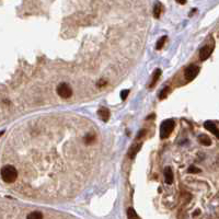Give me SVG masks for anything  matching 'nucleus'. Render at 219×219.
I'll list each match as a JSON object with an SVG mask.
<instances>
[{"mask_svg":"<svg viewBox=\"0 0 219 219\" xmlns=\"http://www.w3.org/2000/svg\"><path fill=\"white\" fill-rule=\"evenodd\" d=\"M1 178L6 183H13L18 179V171L13 165H6L1 169Z\"/></svg>","mask_w":219,"mask_h":219,"instance_id":"f257e3e1","label":"nucleus"},{"mask_svg":"<svg viewBox=\"0 0 219 219\" xmlns=\"http://www.w3.org/2000/svg\"><path fill=\"white\" fill-rule=\"evenodd\" d=\"M174 126H175V122L174 119L172 118H169V119H165L161 123V126H160V137L162 139L167 138V137L170 136L172 132L174 129Z\"/></svg>","mask_w":219,"mask_h":219,"instance_id":"f03ea898","label":"nucleus"},{"mask_svg":"<svg viewBox=\"0 0 219 219\" xmlns=\"http://www.w3.org/2000/svg\"><path fill=\"white\" fill-rule=\"evenodd\" d=\"M57 94L63 99H69L72 96V90L67 83H60L57 87Z\"/></svg>","mask_w":219,"mask_h":219,"instance_id":"7ed1b4c3","label":"nucleus"},{"mask_svg":"<svg viewBox=\"0 0 219 219\" xmlns=\"http://www.w3.org/2000/svg\"><path fill=\"white\" fill-rule=\"evenodd\" d=\"M198 72H200V67H198V66L190 65L184 71L185 79H186L187 81H192L194 78H196V76L198 75Z\"/></svg>","mask_w":219,"mask_h":219,"instance_id":"20e7f679","label":"nucleus"},{"mask_svg":"<svg viewBox=\"0 0 219 219\" xmlns=\"http://www.w3.org/2000/svg\"><path fill=\"white\" fill-rule=\"evenodd\" d=\"M214 50L213 45H205L204 47L201 48L200 50V59L201 60H206Z\"/></svg>","mask_w":219,"mask_h":219,"instance_id":"39448f33","label":"nucleus"},{"mask_svg":"<svg viewBox=\"0 0 219 219\" xmlns=\"http://www.w3.org/2000/svg\"><path fill=\"white\" fill-rule=\"evenodd\" d=\"M204 127L206 128L208 132L213 133V134L219 139V129L217 128V126H216L215 123H213V122H211V121H206L204 123Z\"/></svg>","mask_w":219,"mask_h":219,"instance_id":"423d86ee","label":"nucleus"},{"mask_svg":"<svg viewBox=\"0 0 219 219\" xmlns=\"http://www.w3.org/2000/svg\"><path fill=\"white\" fill-rule=\"evenodd\" d=\"M141 148V143H134V145L130 147L129 149V152H128V157L130 159H134L136 157V154H138V151L140 150Z\"/></svg>","mask_w":219,"mask_h":219,"instance_id":"0eeeda50","label":"nucleus"},{"mask_svg":"<svg viewBox=\"0 0 219 219\" xmlns=\"http://www.w3.org/2000/svg\"><path fill=\"white\" fill-rule=\"evenodd\" d=\"M164 181L167 184H172L173 183V172H172L171 168H165L164 170Z\"/></svg>","mask_w":219,"mask_h":219,"instance_id":"6e6552de","label":"nucleus"},{"mask_svg":"<svg viewBox=\"0 0 219 219\" xmlns=\"http://www.w3.org/2000/svg\"><path fill=\"white\" fill-rule=\"evenodd\" d=\"M98 115L100 116V118L102 119L103 122H107L110 119V111L105 107H101L100 110L98 111Z\"/></svg>","mask_w":219,"mask_h":219,"instance_id":"1a4fd4ad","label":"nucleus"},{"mask_svg":"<svg viewBox=\"0 0 219 219\" xmlns=\"http://www.w3.org/2000/svg\"><path fill=\"white\" fill-rule=\"evenodd\" d=\"M198 141L204 146H211V139L209 138L207 135H204V134L198 136Z\"/></svg>","mask_w":219,"mask_h":219,"instance_id":"9d476101","label":"nucleus"},{"mask_svg":"<svg viewBox=\"0 0 219 219\" xmlns=\"http://www.w3.org/2000/svg\"><path fill=\"white\" fill-rule=\"evenodd\" d=\"M161 11H162V4H161L160 2H158V3L154 4V17L156 18V19H158V18L160 17Z\"/></svg>","mask_w":219,"mask_h":219,"instance_id":"9b49d317","label":"nucleus"},{"mask_svg":"<svg viewBox=\"0 0 219 219\" xmlns=\"http://www.w3.org/2000/svg\"><path fill=\"white\" fill-rule=\"evenodd\" d=\"M161 76V69H157L154 74V77H152V80H151V83L149 85V88H154V85H156L157 80L159 79V77Z\"/></svg>","mask_w":219,"mask_h":219,"instance_id":"f8f14e48","label":"nucleus"},{"mask_svg":"<svg viewBox=\"0 0 219 219\" xmlns=\"http://www.w3.org/2000/svg\"><path fill=\"white\" fill-rule=\"evenodd\" d=\"M26 219H43V214L39 211H32L29 214Z\"/></svg>","mask_w":219,"mask_h":219,"instance_id":"ddd939ff","label":"nucleus"},{"mask_svg":"<svg viewBox=\"0 0 219 219\" xmlns=\"http://www.w3.org/2000/svg\"><path fill=\"white\" fill-rule=\"evenodd\" d=\"M94 140H96V136H94L93 134H88V135H86V137H85V143H94Z\"/></svg>","mask_w":219,"mask_h":219,"instance_id":"4468645a","label":"nucleus"},{"mask_svg":"<svg viewBox=\"0 0 219 219\" xmlns=\"http://www.w3.org/2000/svg\"><path fill=\"white\" fill-rule=\"evenodd\" d=\"M127 217H128V219H138V216H137L136 211H135L133 208H128Z\"/></svg>","mask_w":219,"mask_h":219,"instance_id":"2eb2a0df","label":"nucleus"},{"mask_svg":"<svg viewBox=\"0 0 219 219\" xmlns=\"http://www.w3.org/2000/svg\"><path fill=\"white\" fill-rule=\"evenodd\" d=\"M165 41H167V36H162L160 39H159L158 42H157V50H161L162 48V46L164 45V43H165Z\"/></svg>","mask_w":219,"mask_h":219,"instance_id":"dca6fc26","label":"nucleus"},{"mask_svg":"<svg viewBox=\"0 0 219 219\" xmlns=\"http://www.w3.org/2000/svg\"><path fill=\"white\" fill-rule=\"evenodd\" d=\"M168 92H169V87H165L162 89V91L160 92V94H159V98L161 99V100H163V99L167 98L168 96Z\"/></svg>","mask_w":219,"mask_h":219,"instance_id":"f3484780","label":"nucleus"},{"mask_svg":"<svg viewBox=\"0 0 219 219\" xmlns=\"http://www.w3.org/2000/svg\"><path fill=\"white\" fill-rule=\"evenodd\" d=\"M187 171H189L190 173H200L201 170L198 169V168L194 167V165H191V167L189 168V170H187Z\"/></svg>","mask_w":219,"mask_h":219,"instance_id":"a211bd4d","label":"nucleus"},{"mask_svg":"<svg viewBox=\"0 0 219 219\" xmlns=\"http://www.w3.org/2000/svg\"><path fill=\"white\" fill-rule=\"evenodd\" d=\"M128 94H129V90H123V91L121 92V99L122 100H126Z\"/></svg>","mask_w":219,"mask_h":219,"instance_id":"6ab92c4d","label":"nucleus"},{"mask_svg":"<svg viewBox=\"0 0 219 219\" xmlns=\"http://www.w3.org/2000/svg\"><path fill=\"white\" fill-rule=\"evenodd\" d=\"M146 133H147V130H146V129H141L140 132L138 133V135H137V139H139L140 137H143V135L146 134Z\"/></svg>","mask_w":219,"mask_h":219,"instance_id":"aec40b11","label":"nucleus"},{"mask_svg":"<svg viewBox=\"0 0 219 219\" xmlns=\"http://www.w3.org/2000/svg\"><path fill=\"white\" fill-rule=\"evenodd\" d=\"M178 3H180V4H185L186 3V0H175Z\"/></svg>","mask_w":219,"mask_h":219,"instance_id":"412c9836","label":"nucleus"},{"mask_svg":"<svg viewBox=\"0 0 219 219\" xmlns=\"http://www.w3.org/2000/svg\"><path fill=\"white\" fill-rule=\"evenodd\" d=\"M103 85H107V82H105L104 80H100V82L98 83V86H99V87H102Z\"/></svg>","mask_w":219,"mask_h":219,"instance_id":"4be33fe9","label":"nucleus"}]
</instances>
